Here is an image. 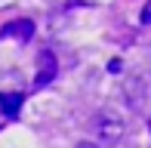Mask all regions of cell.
<instances>
[{
  "label": "cell",
  "instance_id": "obj_1",
  "mask_svg": "<svg viewBox=\"0 0 151 148\" xmlns=\"http://www.w3.org/2000/svg\"><path fill=\"white\" fill-rule=\"evenodd\" d=\"M93 136L99 145H114L120 142V136L127 133V124H123V117L114 108H102L99 114H93V124H90Z\"/></svg>",
  "mask_w": 151,
  "mask_h": 148
},
{
  "label": "cell",
  "instance_id": "obj_2",
  "mask_svg": "<svg viewBox=\"0 0 151 148\" xmlns=\"http://www.w3.org/2000/svg\"><path fill=\"white\" fill-rule=\"evenodd\" d=\"M56 71H59V62H56V56H52V50H40V56H37V77H34V86H46V83H52L56 80Z\"/></svg>",
  "mask_w": 151,
  "mask_h": 148
},
{
  "label": "cell",
  "instance_id": "obj_3",
  "mask_svg": "<svg viewBox=\"0 0 151 148\" xmlns=\"http://www.w3.org/2000/svg\"><path fill=\"white\" fill-rule=\"evenodd\" d=\"M3 37H16V40H31L34 34V22L31 19H16V22H9V25H3V31H0Z\"/></svg>",
  "mask_w": 151,
  "mask_h": 148
},
{
  "label": "cell",
  "instance_id": "obj_4",
  "mask_svg": "<svg viewBox=\"0 0 151 148\" xmlns=\"http://www.w3.org/2000/svg\"><path fill=\"white\" fill-rule=\"evenodd\" d=\"M22 102H25L22 93H9V96H3V99H0V111H3V117H16Z\"/></svg>",
  "mask_w": 151,
  "mask_h": 148
},
{
  "label": "cell",
  "instance_id": "obj_5",
  "mask_svg": "<svg viewBox=\"0 0 151 148\" xmlns=\"http://www.w3.org/2000/svg\"><path fill=\"white\" fill-rule=\"evenodd\" d=\"M142 25H151V0L142 6Z\"/></svg>",
  "mask_w": 151,
  "mask_h": 148
},
{
  "label": "cell",
  "instance_id": "obj_6",
  "mask_svg": "<svg viewBox=\"0 0 151 148\" xmlns=\"http://www.w3.org/2000/svg\"><path fill=\"white\" fill-rule=\"evenodd\" d=\"M77 148H99V142H80Z\"/></svg>",
  "mask_w": 151,
  "mask_h": 148
},
{
  "label": "cell",
  "instance_id": "obj_7",
  "mask_svg": "<svg viewBox=\"0 0 151 148\" xmlns=\"http://www.w3.org/2000/svg\"><path fill=\"white\" fill-rule=\"evenodd\" d=\"M148 126H151V124H148Z\"/></svg>",
  "mask_w": 151,
  "mask_h": 148
}]
</instances>
